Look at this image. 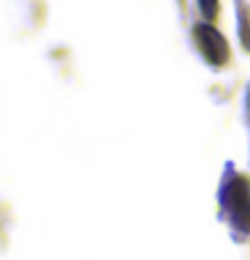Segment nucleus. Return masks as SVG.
Masks as SVG:
<instances>
[{"label": "nucleus", "mask_w": 250, "mask_h": 260, "mask_svg": "<svg viewBox=\"0 0 250 260\" xmlns=\"http://www.w3.org/2000/svg\"><path fill=\"white\" fill-rule=\"evenodd\" d=\"M199 11L205 19H215L218 14V0H199Z\"/></svg>", "instance_id": "obj_3"}, {"label": "nucleus", "mask_w": 250, "mask_h": 260, "mask_svg": "<svg viewBox=\"0 0 250 260\" xmlns=\"http://www.w3.org/2000/svg\"><path fill=\"white\" fill-rule=\"evenodd\" d=\"M194 38H197V46H199V54L213 64L220 67L229 62V46H226V38L220 35L213 24H197L194 27Z\"/></svg>", "instance_id": "obj_2"}, {"label": "nucleus", "mask_w": 250, "mask_h": 260, "mask_svg": "<svg viewBox=\"0 0 250 260\" xmlns=\"http://www.w3.org/2000/svg\"><path fill=\"white\" fill-rule=\"evenodd\" d=\"M218 204H220V220H226L237 242L250 239V180L239 175L234 164H226L218 190Z\"/></svg>", "instance_id": "obj_1"}]
</instances>
